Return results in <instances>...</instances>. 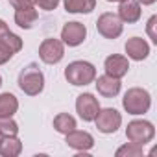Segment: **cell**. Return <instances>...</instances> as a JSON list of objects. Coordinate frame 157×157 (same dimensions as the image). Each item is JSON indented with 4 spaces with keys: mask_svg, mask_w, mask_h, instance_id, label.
I'll return each mask as SVG.
<instances>
[{
    "mask_svg": "<svg viewBox=\"0 0 157 157\" xmlns=\"http://www.w3.org/2000/svg\"><path fill=\"white\" fill-rule=\"evenodd\" d=\"M13 57V54L4 46V44H0V65H4V63H8L10 59Z\"/></svg>",
    "mask_w": 157,
    "mask_h": 157,
    "instance_id": "25",
    "label": "cell"
},
{
    "mask_svg": "<svg viewBox=\"0 0 157 157\" xmlns=\"http://www.w3.org/2000/svg\"><path fill=\"white\" fill-rule=\"evenodd\" d=\"M76 128H78V124H76V118H74L72 115H68V113H59V115L54 117V129H56L57 133L67 135V133H70V131L76 129Z\"/></svg>",
    "mask_w": 157,
    "mask_h": 157,
    "instance_id": "18",
    "label": "cell"
},
{
    "mask_svg": "<svg viewBox=\"0 0 157 157\" xmlns=\"http://www.w3.org/2000/svg\"><path fill=\"white\" fill-rule=\"evenodd\" d=\"M94 78H96V67L83 59L72 61L65 68V80L74 87H85L94 82Z\"/></svg>",
    "mask_w": 157,
    "mask_h": 157,
    "instance_id": "1",
    "label": "cell"
},
{
    "mask_svg": "<svg viewBox=\"0 0 157 157\" xmlns=\"http://www.w3.org/2000/svg\"><path fill=\"white\" fill-rule=\"evenodd\" d=\"M98 111H100V104H98V98H94V94L82 93L76 98V113L83 122H93Z\"/></svg>",
    "mask_w": 157,
    "mask_h": 157,
    "instance_id": "8",
    "label": "cell"
},
{
    "mask_svg": "<svg viewBox=\"0 0 157 157\" xmlns=\"http://www.w3.org/2000/svg\"><path fill=\"white\" fill-rule=\"evenodd\" d=\"M104 70H105L107 76H113V78L122 80V78L128 74V70H129V61L122 54H111L104 61Z\"/></svg>",
    "mask_w": 157,
    "mask_h": 157,
    "instance_id": "11",
    "label": "cell"
},
{
    "mask_svg": "<svg viewBox=\"0 0 157 157\" xmlns=\"http://www.w3.org/2000/svg\"><path fill=\"white\" fill-rule=\"evenodd\" d=\"M96 30H98V33H100L102 37H105V39H117V37H120L122 32H124V22L118 19L117 13L107 11V13H102V15L98 17V21H96Z\"/></svg>",
    "mask_w": 157,
    "mask_h": 157,
    "instance_id": "6",
    "label": "cell"
},
{
    "mask_svg": "<svg viewBox=\"0 0 157 157\" xmlns=\"http://www.w3.org/2000/svg\"><path fill=\"white\" fill-rule=\"evenodd\" d=\"M67 13H91L96 8V0H63Z\"/></svg>",
    "mask_w": 157,
    "mask_h": 157,
    "instance_id": "17",
    "label": "cell"
},
{
    "mask_svg": "<svg viewBox=\"0 0 157 157\" xmlns=\"http://www.w3.org/2000/svg\"><path fill=\"white\" fill-rule=\"evenodd\" d=\"M122 107L126 109L128 115H144L151 107V96L142 87H131L126 91L122 98Z\"/></svg>",
    "mask_w": 157,
    "mask_h": 157,
    "instance_id": "3",
    "label": "cell"
},
{
    "mask_svg": "<svg viewBox=\"0 0 157 157\" xmlns=\"http://www.w3.org/2000/svg\"><path fill=\"white\" fill-rule=\"evenodd\" d=\"M0 87H2V76H0Z\"/></svg>",
    "mask_w": 157,
    "mask_h": 157,
    "instance_id": "30",
    "label": "cell"
},
{
    "mask_svg": "<svg viewBox=\"0 0 157 157\" xmlns=\"http://www.w3.org/2000/svg\"><path fill=\"white\" fill-rule=\"evenodd\" d=\"M126 137L129 142L144 146L155 137V128L150 120H131L126 128Z\"/></svg>",
    "mask_w": 157,
    "mask_h": 157,
    "instance_id": "4",
    "label": "cell"
},
{
    "mask_svg": "<svg viewBox=\"0 0 157 157\" xmlns=\"http://www.w3.org/2000/svg\"><path fill=\"white\" fill-rule=\"evenodd\" d=\"M0 139H2V135H0Z\"/></svg>",
    "mask_w": 157,
    "mask_h": 157,
    "instance_id": "31",
    "label": "cell"
},
{
    "mask_svg": "<svg viewBox=\"0 0 157 157\" xmlns=\"http://www.w3.org/2000/svg\"><path fill=\"white\" fill-rule=\"evenodd\" d=\"M39 57L46 65H57L65 57V44L59 39L48 37L39 44Z\"/></svg>",
    "mask_w": 157,
    "mask_h": 157,
    "instance_id": "7",
    "label": "cell"
},
{
    "mask_svg": "<svg viewBox=\"0 0 157 157\" xmlns=\"http://www.w3.org/2000/svg\"><path fill=\"white\" fill-rule=\"evenodd\" d=\"M93 83L96 85L98 94H102L104 98H115L120 93V87H122V83H120L118 78H113V76H107V74L94 78Z\"/></svg>",
    "mask_w": 157,
    "mask_h": 157,
    "instance_id": "12",
    "label": "cell"
},
{
    "mask_svg": "<svg viewBox=\"0 0 157 157\" xmlns=\"http://www.w3.org/2000/svg\"><path fill=\"white\" fill-rule=\"evenodd\" d=\"M117 157H140L144 155V150L140 144H135V142H128L124 146H120L117 151H115Z\"/></svg>",
    "mask_w": 157,
    "mask_h": 157,
    "instance_id": "21",
    "label": "cell"
},
{
    "mask_svg": "<svg viewBox=\"0 0 157 157\" xmlns=\"http://www.w3.org/2000/svg\"><path fill=\"white\" fill-rule=\"evenodd\" d=\"M19 124L13 120V117H0V135H17Z\"/></svg>",
    "mask_w": 157,
    "mask_h": 157,
    "instance_id": "22",
    "label": "cell"
},
{
    "mask_svg": "<svg viewBox=\"0 0 157 157\" xmlns=\"http://www.w3.org/2000/svg\"><path fill=\"white\" fill-rule=\"evenodd\" d=\"M8 32H10V28H8L6 21H2V19H0V37H4V35H6Z\"/></svg>",
    "mask_w": 157,
    "mask_h": 157,
    "instance_id": "27",
    "label": "cell"
},
{
    "mask_svg": "<svg viewBox=\"0 0 157 157\" xmlns=\"http://www.w3.org/2000/svg\"><path fill=\"white\" fill-rule=\"evenodd\" d=\"M65 142L68 148L76 150V151H89L94 146V137L89 131H82V129H72L70 133L65 135Z\"/></svg>",
    "mask_w": 157,
    "mask_h": 157,
    "instance_id": "10",
    "label": "cell"
},
{
    "mask_svg": "<svg viewBox=\"0 0 157 157\" xmlns=\"http://www.w3.org/2000/svg\"><path fill=\"white\" fill-rule=\"evenodd\" d=\"M124 50H126V57L133 59V61H142L150 56V44L142 39V37H131L126 41L124 44Z\"/></svg>",
    "mask_w": 157,
    "mask_h": 157,
    "instance_id": "14",
    "label": "cell"
},
{
    "mask_svg": "<svg viewBox=\"0 0 157 157\" xmlns=\"http://www.w3.org/2000/svg\"><path fill=\"white\" fill-rule=\"evenodd\" d=\"M118 19L126 24H135L140 21V15H142V10H140V4L139 0H122L118 2Z\"/></svg>",
    "mask_w": 157,
    "mask_h": 157,
    "instance_id": "13",
    "label": "cell"
},
{
    "mask_svg": "<svg viewBox=\"0 0 157 157\" xmlns=\"http://www.w3.org/2000/svg\"><path fill=\"white\" fill-rule=\"evenodd\" d=\"M107 2H122V0H107Z\"/></svg>",
    "mask_w": 157,
    "mask_h": 157,
    "instance_id": "29",
    "label": "cell"
},
{
    "mask_svg": "<svg viewBox=\"0 0 157 157\" xmlns=\"http://www.w3.org/2000/svg\"><path fill=\"white\" fill-rule=\"evenodd\" d=\"M15 24L19 28H24V30H30L35 21L39 19V13L33 6H28V8H21V10H15Z\"/></svg>",
    "mask_w": 157,
    "mask_h": 157,
    "instance_id": "16",
    "label": "cell"
},
{
    "mask_svg": "<svg viewBox=\"0 0 157 157\" xmlns=\"http://www.w3.org/2000/svg\"><path fill=\"white\" fill-rule=\"evenodd\" d=\"M10 4H11L15 10H21V8L33 6V0H10Z\"/></svg>",
    "mask_w": 157,
    "mask_h": 157,
    "instance_id": "26",
    "label": "cell"
},
{
    "mask_svg": "<svg viewBox=\"0 0 157 157\" xmlns=\"http://www.w3.org/2000/svg\"><path fill=\"white\" fill-rule=\"evenodd\" d=\"M61 0H33V4H37V8L44 10V11H54L59 6Z\"/></svg>",
    "mask_w": 157,
    "mask_h": 157,
    "instance_id": "23",
    "label": "cell"
},
{
    "mask_svg": "<svg viewBox=\"0 0 157 157\" xmlns=\"http://www.w3.org/2000/svg\"><path fill=\"white\" fill-rule=\"evenodd\" d=\"M98 128L100 133H105V135H111V133H117L118 128L122 126V115L115 109V107H100L96 118L93 120Z\"/></svg>",
    "mask_w": 157,
    "mask_h": 157,
    "instance_id": "5",
    "label": "cell"
},
{
    "mask_svg": "<svg viewBox=\"0 0 157 157\" xmlns=\"http://www.w3.org/2000/svg\"><path fill=\"white\" fill-rule=\"evenodd\" d=\"M85 37H87V28L85 24L78 22V21L67 22L61 30V41L67 46H80L85 41Z\"/></svg>",
    "mask_w": 157,
    "mask_h": 157,
    "instance_id": "9",
    "label": "cell"
},
{
    "mask_svg": "<svg viewBox=\"0 0 157 157\" xmlns=\"http://www.w3.org/2000/svg\"><path fill=\"white\" fill-rule=\"evenodd\" d=\"M22 151V142L17 135H4L0 139V155L2 157H17Z\"/></svg>",
    "mask_w": 157,
    "mask_h": 157,
    "instance_id": "15",
    "label": "cell"
},
{
    "mask_svg": "<svg viewBox=\"0 0 157 157\" xmlns=\"http://www.w3.org/2000/svg\"><path fill=\"white\" fill-rule=\"evenodd\" d=\"M0 44H4L13 56L22 50V39H21L17 33H13V32H8L4 37H0Z\"/></svg>",
    "mask_w": 157,
    "mask_h": 157,
    "instance_id": "20",
    "label": "cell"
},
{
    "mask_svg": "<svg viewBox=\"0 0 157 157\" xmlns=\"http://www.w3.org/2000/svg\"><path fill=\"white\" fill-rule=\"evenodd\" d=\"M139 4H142V6H151V4H155V0H139Z\"/></svg>",
    "mask_w": 157,
    "mask_h": 157,
    "instance_id": "28",
    "label": "cell"
},
{
    "mask_svg": "<svg viewBox=\"0 0 157 157\" xmlns=\"http://www.w3.org/2000/svg\"><path fill=\"white\" fill-rule=\"evenodd\" d=\"M155 22H157V17H155V15H151V17H150V21H148V24H146V32H148V35H150V39H151V43H153V44H157Z\"/></svg>",
    "mask_w": 157,
    "mask_h": 157,
    "instance_id": "24",
    "label": "cell"
},
{
    "mask_svg": "<svg viewBox=\"0 0 157 157\" xmlns=\"http://www.w3.org/2000/svg\"><path fill=\"white\" fill-rule=\"evenodd\" d=\"M19 89L28 96H37L44 89V74L37 63L26 65L19 74Z\"/></svg>",
    "mask_w": 157,
    "mask_h": 157,
    "instance_id": "2",
    "label": "cell"
},
{
    "mask_svg": "<svg viewBox=\"0 0 157 157\" xmlns=\"http://www.w3.org/2000/svg\"><path fill=\"white\" fill-rule=\"evenodd\" d=\"M19 111V100L11 93L0 94V117H13Z\"/></svg>",
    "mask_w": 157,
    "mask_h": 157,
    "instance_id": "19",
    "label": "cell"
}]
</instances>
